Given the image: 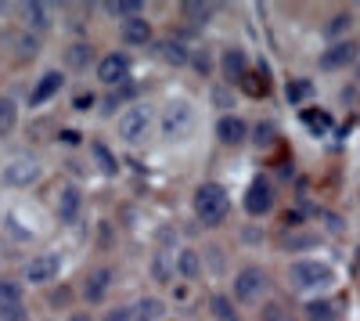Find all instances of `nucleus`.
Instances as JSON below:
<instances>
[{
    "instance_id": "f257e3e1",
    "label": "nucleus",
    "mask_w": 360,
    "mask_h": 321,
    "mask_svg": "<svg viewBox=\"0 0 360 321\" xmlns=\"http://www.w3.org/2000/svg\"><path fill=\"white\" fill-rule=\"evenodd\" d=\"M231 213V199H227V188L209 181V184H198L195 188V217L205 224V227H217L224 224Z\"/></svg>"
},
{
    "instance_id": "f3484780",
    "label": "nucleus",
    "mask_w": 360,
    "mask_h": 321,
    "mask_svg": "<svg viewBox=\"0 0 360 321\" xmlns=\"http://www.w3.org/2000/svg\"><path fill=\"white\" fill-rule=\"evenodd\" d=\"M22 18H25V25H29V29H37V33H47L51 22H54L51 8H47V4H40V0L25 4V8H22Z\"/></svg>"
},
{
    "instance_id": "bb28decb",
    "label": "nucleus",
    "mask_w": 360,
    "mask_h": 321,
    "mask_svg": "<svg viewBox=\"0 0 360 321\" xmlns=\"http://www.w3.org/2000/svg\"><path fill=\"white\" fill-rule=\"evenodd\" d=\"M349 25H353V15H349V11H339V15H332V18H328L324 33L335 40V37H346V33H349Z\"/></svg>"
},
{
    "instance_id": "c85d7f7f",
    "label": "nucleus",
    "mask_w": 360,
    "mask_h": 321,
    "mask_svg": "<svg viewBox=\"0 0 360 321\" xmlns=\"http://www.w3.org/2000/svg\"><path fill=\"white\" fill-rule=\"evenodd\" d=\"M303 123H307L314 134H328V130H332V115H328V112H314V108H307V112H303Z\"/></svg>"
},
{
    "instance_id": "ea45409f",
    "label": "nucleus",
    "mask_w": 360,
    "mask_h": 321,
    "mask_svg": "<svg viewBox=\"0 0 360 321\" xmlns=\"http://www.w3.org/2000/svg\"><path fill=\"white\" fill-rule=\"evenodd\" d=\"M69 321H90V314H72Z\"/></svg>"
},
{
    "instance_id": "f704fd0d",
    "label": "nucleus",
    "mask_w": 360,
    "mask_h": 321,
    "mask_svg": "<svg viewBox=\"0 0 360 321\" xmlns=\"http://www.w3.org/2000/svg\"><path fill=\"white\" fill-rule=\"evenodd\" d=\"M15 44H18V54H22V58H33V54H37V40H33V37H18Z\"/></svg>"
},
{
    "instance_id": "a19ab883",
    "label": "nucleus",
    "mask_w": 360,
    "mask_h": 321,
    "mask_svg": "<svg viewBox=\"0 0 360 321\" xmlns=\"http://www.w3.org/2000/svg\"><path fill=\"white\" fill-rule=\"evenodd\" d=\"M356 73H360V69H356Z\"/></svg>"
},
{
    "instance_id": "ddd939ff",
    "label": "nucleus",
    "mask_w": 360,
    "mask_h": 321,
    "mask_svg": "<svg viewBox=\"0 0 360 321\" xmlns=\"http://www.w3.org/2000/svg\"><path fill=\"white\" fill-rule=\"evenodd\" d=\"M220 69H224V80L242 83V80L249 76V58H245V51H242V47H227L224 58H220Z\"/></svg>"
},
{
    "instance_id": "393cba45",
    "label": "nucleus",
    "mask_w": 360,
    "mask_h": 321,
    "mask_svg": "<svg viewBox=\"0 0 360 321\" xmlns=\"http://www.w3.org/2000/svg\"><path fill=\"white\" fill-rule=\"evenodd\" d=\"M307 321H339V310L328 300H310L307 303Z\"/></svg>"
},
{
    "instance_id": "f8f14e48",
    "label": "nucleus",
    "mask_w": 360,
    "mask_h": 321,
    "mask_svg": "<svg viewBox=\"0 0 360 321\" xmlns=\"http://www.w3.org/2000/svg\"><path fill=\"white\" fill-rule=\"evenodd\" d=\"M112 282H115V271H112V268H98L94 275H86V282H83V300H86V303H101V300L108 296Z\"/></svg>"
},
{
    "instance_id": "423d86ee",
    "label": "nucleus",
    "mask_w": 360,
    "mask_h": 321,
    "mask_svg": "<svg viewBox=\"0 0 360 321\" xmlns=\"http://www.w3.org/2000/svg\"><path fill=\"white\" fill-rule=\"evenodd\" d=\"M266 289H270V278L259 268H245V271H238V278H234V296L242 303H256Z\"/></svg>"
},
{
    "instance_id": "2eb2a0df",
    "label": "nucleus",
    "mask_w": 360,
    "mask_h": 321,
    "mask_svg": "<svg viewBox=\"0 0 360 321\" xmlns=\"http://www.w3.org/2000/svg\"><path fill=\"white\" fill-rule=\"evenodd\" d=\"M217 137H220V144H242L245 137H249V127H245V120H238V115H220L217 120Z\"/></svg>"
},
{
    "instance_id": "20e7f679",
    "label": "nucleus",
    "mask_w": 360,
    "mask_h": 321,
    "mask_svg": "<svg viewBox=\"0 0 360 321\" xmlns=\"http://www.w3.org/2000/svg\"><path fill=\"white\" fill-rule=\"evenodd\" d=\"M148 127H152V108H148V105H130L115 120V130H119L123 141H141L148 134Z\"/></svg>"
},
{
    "instance_id": "aec40b11",
    "label": "nucleus",
    "mask_w": 360,
    "mask_h": 321,
    "mask_svg": "<svg viewBox=\"0 0 360 321\" xmlns=\"http://www.w3.org/2000/svg\"><path fill=\"white\" fill-rule=\"evenodd\" d=\"M180 15H184V22H191V25H205L209 18H213V4H202V0H184V4H180Z\"/></svg>"
},
{
    "instance_id": "9b49d317",
    "label": "nucleus",
    "mask_w": 360,
    "mask_h": 321,
    "mask_svg": "<svg viewBox=\"0 0 360 321\" xmlns=\"http://www.w3.org/2000/svg\"><path fill=\"white\" fill-rule=\"evenodd\" d=\"M79 210H83V195L76 184H65L62 191H58V202H54V213L62 224H76L79 220Z\"/></svg>"
},
{
    "instance_id": "58836bf2",
    "label": "nucleus",
    "mask_w": 360,
    "mask_h": 321,
    "mask_svg": "<svg viewBox=\"0 0 360 321\" xmlns=\"http://www.w3.org/2000/svg\"><path fill=\"white\" fill-rule=\"evenodd\" d=\"M62 141H65V144H76V141H79V134H76V130H65V134H62Z\"/></svg>"
},
{
    "instance_id": "c756f323",
    "label": "nucleus",
    "mask_w": 360,
    "mask_h": 321,
    "mask_svg": "<svg viewBox=\"0 0 360 321\" xmlns=\"http://www.w3.org/2000/svg\"><path fill=\"white\" fill-rule=\"evenodd\" d=\"M4 303H22V282L0 278V307H4Z\"/></svg>"
},
{
    "instance_id": "dca6fc26",
    "label": "nucleus",
    "mask_w": 360,
    "mask_h": 321,
    "mask_svg": "<svg viewBox=\"0 0 360 321\" xmlns=\"http://www.w3.org/2000/svg\"><path fill=\"white\" fill-rule=\"evenodd\" d=\"M123 44H130V47H144V44H152V22H148L144 15L141 18H130V22H123Z\"/></svg>"
},
{
    "instance_id": "b1692460",
    "label": "nucleus",
    "mask_w": 360,
    "mask_h": 321,
    "mask_svg": "<svg viewBox=\"0 0 360 321\" xmlns=\"http://www.w3.org/2000/svg\"><path fill=\"white\" fill-rule=\"evenodd\" d=\"M18 127V105L11 98H0V137H8Z\"/></svg>"
},
{
    "instance_id": "412c9836",
    "label": "nucleus",
    "mask_w": 360,
    "mask_h": 321,
    "mask_svg": "<svg viewBox=\"0 0 360 321\" xmlns=\"http://www.w3.org/2000/svg\"><path fill=\"white\" fill-rule=\"evenodd\" d=\"M90 62H94V47L90 44H69L65 47V65L69 69H86Z\"/></svg>"
},
{
    "instance_id": "6e6552de",
    "label": "nucleus",
    "mask_w": 360,
    "mask_h": 321,
    "mask_svg": "<svg viewBox=\"0 0 360 321\" xmlns=\"http://www.w3.org/2000/svg\"><path fill=\"white\" fill-rule=\"evenodd\" d=\"M274 210V184H270L266 177H256L245 191V213L249 217H263Z\"/></svg>"
},
{
    "instance_id": "e433bc0d",
    "label": "nucleus",
    "mask_w": 360,
    "mask_h": 321,
    "mask_svg": "<svg viewBox=\"0 0 360 321\" xmlns=\"http://www.w3.org/2000/svg\"><path fill=\"white\" fill-rule=\"evenodd\" d=\"M105 321H134V310L130 307H115V310L105 314Z\"/></svg>"
},
{
    "instance_id": "72a5a7b5",
    "label": "nucleus",
    "mask_w": 360,
    "mask_h": 321,
    "mask_svg": "<svg viewBox=\"0 0 360 321\" xmlns=\"http://www.w3.org/2000/svg\"><path fill=\"white\" fill-rule=\"evenodd\" d=\"M25 317H29V310L22 303H4L0 307V321H25Z\"/></svg>"
},
{
    "instance_id": "f03ea898",
    "label": "nucleus",
    "mask_w": 360,
    "mask_h": 321,
    "mask_svg": "<svg viewBox=\"0 0 360 321\" xmlns=\"http://www.w3.org/2000/svg\"><path fill=\"white\" fill-rule=\"evenodd\" d=\"M191 130H195V108L180 98L169 101L166 112H162V137L166 141H184Z\"/></svg>"
},
{
    "instance_id": "39448f33",
    "label": "nucleus",
    "mask_w": 360,
    "mask_h": 321,
    "mask_svg": "<svg viewBox=\"0 0 360 321\" xmlns=\"http://www.w3.org/2000/svg\"><path fill=\"white\" fill-rule=\"evenodd\" d=\"M130 58L123 54V51H112V54H105L101 62H98V80L105 83V87H127L130 83Z\"/></svg>"
},
{
    "instance_id": "473e14b6",
    "label": "nucleus",
    "mask_w": 360,
    "mask_h": 321,
    "mask_svg": "<svg viewBox=\"0 0 360 321\" xmlns=\"http://www.w3.org/2000/svg\"><path fill=\"white\" fill-rule=\"evenodd\" d=\"M259 317H263V321H295V317H292V310H288V307H281V303H266Z\"/></svg>"
},
{
    "instance_id": "2f4dec72",
    "label": "nucleus",
    "mask_w": 360,
    "mask_h": 321,
    "mask_svg": "<svg viewBox=\"0 0 360 321\" xmlns=\"http://www.w3.org/2000/svg\"><path fill=\"white\" fill-rule=\"evenodd\" d=\"M191 65L202 73V76H209L213 73V54H209L205 47H198V51H191Z\"/></svg>"
},
{
    "instance_id": "a211bd4d",
    "label": "nucleus",
    "mask_w": 360,
    "mask_h": 321,
    "mask_svg": "<svg viewBox=\"0 0 360 321\" xmlns=\"http://www.w3.org/2000/svg\"><path fill=\"white\" fill-rule=\"evenodd\" d=\"M176 275L184 278V282H195L202 275V256L195 249H180L176 253Z\"/></svg>"
},
{
    "instance_id": "0eeeda50",
    "label": "nucleus",
    "mask_w": 360,
    "mask_h": 321,
    "mask_svg": "<svg viewBox=\"0 0 360 321\" xmlns=\"http://www.w3.org/2000/svg\"><path fill=\"white\" fill-rule=\"evenodd\" d=\"M58 271H62V256H58V253H37V256L25 264L22 278H25L29 285H47V282L58 278Z\"/></svg>"
},
{
    "instance_id": "1a4fd4ad",
    "label": "nucleus",
    "mask_w": 360,
    "mask_h": 321,
    "mask_svg": "<svg viewBox=\"0 0 360 321\" xmlns=\"http://www.w3.org/2000/svg\"><path fill=\"white\" fill-rule=\"evenodd\" d=\"M0 177H4V184H11V188H29L40 177V163L37 159H11Z\"/></svg>"
},
{
    "instance_id": "9d476101",
    "label": "nucleus",
    "mask_w": 360,
    "mask_h": 321,
    "mask_svg": "<svg viewBox=\"0 0 360 321\" xmlns=\"http://www.w3.org/2000/svg\"><path fill=\"white\" fill-rule=\"evenodd\" d=\"M356 44L353 40H335L328 51H321V69H328V73H335V69H346V65H353L356 62Z\"/></svg>"
},
{
    "instance_id": "7c9ffc66",
    "label": "nucleus",
    "mask_w": 360,
    "mask_h": 321,
    "mask_svg": "<svg viewBox=\"0 0 360 321\" xmlns=\"http://www.w3.org/2000/svg\"><path fill=\"white\" fill-rule=\"evenodd\" d=\"M90 152H94V159L101 163V170H105V173H115V170H119V163H115V156H112V152L105 149V144H101V141H94V144H90Z\"/></svg>"
},
{
    "instance_id": "7ed1b4c3",
    "label": "nucleus",
    "mask_w": 360,
    "mask_h": 321,
    "mask_svg": "<svg viewBox=\"0 0 360 321\" xmlns=\"http://www.w3.org/2000/svg\"><path fill=\"white\" fill-rule=\"evenodd\" d=\"M288 282L295 289H321L332 282V268L321 264V260H295L288 268Z\"/></svg>"
},
{
    "instance_id": "a878e982",
    "label": "nucleus",
    "mask_w": 360,
    "mask_h": 321,
    "mask_svg": "<svg viewBox=\"0 0 360 321\" xmlns=\"http://www.w3.org/2000/svg\"><path fill=\"white\" fill-rule=\"evenodd\" d=\"M209 310H213L217 321H242V317H238V310H234V303H231L224 293H217L213 300H209Z\"/></svg>"
},
{
    "instance_id": "c9c22d12",
    "label": "nucleus",
    "mask_w": 360,
    "mask_h": 321,
    "mask_svg": "<svg viewBox=\"0 0 360 321\" xmlns=\"http://www.w3.org/2000/svg\"><path fill=\"white\" fill-rule=\"evenodd\" d=\"M270 141H274V127H270V123H263V127H256V144H263V149H266V144Z\"/></svg>"
},
{
    "instance_id": "4be33fe9",
    "label": "nucleus",
    "mask_w": 360,
    "mask_h": 321,
    "mask_svg": "<svg viewBox=\"0 0 360 321\" xmlns=\"http://www.w3.org/2000/svg\"><path fill=\"white\" fill-rule=\"evenodd\" d=\"M162 62H169V65H188V62H191V51L180 44V40H162Z\"/></svg>"
},
{
    "instance_id": "4468645a",
    "label": "nucleus",
    "mask_w": 360,
    "mask_h": 321,
    "mask_svg": "<svg viewBox=\"0 0 360 321\" xmlns=\"http://www.w3.org/2000/svg\"><path fill=\"white\" fill-rule=\"evenodd\" d=\"M62 83H65L62 73H54V69L44 73V76L37 80V87H33V94H29V105H33V108H37V105H47L58 91H62Z\"/></svg>"
},
{
    "instance_id": "6ab92c4d",
    "label": "nucleus",
    "mask_w": 360,
    "mask_h": 321,
    "mask_svg": "<svg viewBox=\"0 0 360 321\" xmlns=\"http://www.w3.org/2000/svg\"><path fill=\"white\" fill-rule=\"evenodd\" d=\"M105 11L119 22H130V18H141L144 15V4L141 0H112V4H105Z\"/></svg>"
},
{
    "instance_id": "cd10ccee",
    "label": "nucleus",
    "mask_w": 360,
    "mask_h": 321,
    "mask_svg": "<svg viewBox=\"0 0 360 321\" xmlns=\"http://www.w3.org/2000/svg\"><path fill=\"white\" fill-rule=\"evenodd\" d=\"M314 94V83L310 80H292L288 87H285V98L292 101V105H299V101H307Z\"/></svg>"
},
{
    "instance_id": "5701e85b",
    "label": "nucleus",
    "mask_w": 360,
    "mask_h": 321,
    "mask_svg": "<svg viewBox=\"0 0 360 321\" xmlns=\"http://www.w3.org/2000/svg\"><path fill=\"white\" fill-rule=\"evenodd\" d=\"M162 310H166V307H162L159 296H144V300L134 307V317H137V321H159Z\"/></svg>"
},
{
    "instance_id": "4c0bfd02",
    "label": "nucleus",
    "mask_w": 360,
    "mask_h": 321,
    "mask_svg": "<svg viewBox=\"0 0 360 321\" xmlns=\"http://www.w3.org/2000/svg\"><path fill=\"white\" fill-rule=\"evenodd\" d=\"M72 108H76V112L94 108V94H76V98H72Z\"/></svg>"
}]
</instances>
